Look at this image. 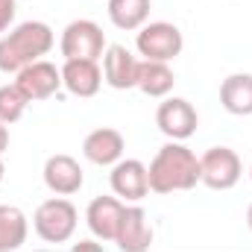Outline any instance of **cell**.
<instances>
[{
  "instance_id": "1",
  "label": "cell",
  "mask_w": 252,
  "mask_h": 252,
  "mask_svg": "<svg viewBox=\"0 0 252 252\" xmlns=\"http://www.w3.org/2000/svg\"><path fill=\"white\" fill-rule=\"evenodd\" d=\"M150 190L170 193V190H190L199 182V158L182 144H167L156 153L153 164L147 167Z\"/></svg>"
},
{
  "instance_id": "2",
  "label": "cell",
  "mask_w": 252,
  "mask_h": 252,
  "mask_svg": "<svg viewBox=\"0 0 252 252\" xmlns=\"http://www.w3.org/2000/svg\"><path fill=\"white\" fill-rule=\"evenodd\" d=\"M53 47V32L41 21H27L18 30H12L6 38H0V70L3 73H21L27 64L38 62Z\"/></svg>"
},
{
  "instance_id": "3",
  "label": "cell",
  "mask_w": 252,
  "mask_h": 252,
  "mask_svg": "<svg viewBox=\"0 0 252 252\" xmlns=\"http://www.w3.org/2000/svg\"><path fill=\"white\" fill-rule=\"evenodd\" d=\"M35 232L47 244H64L76 229V208L67 199H47L35 208Z\"/></svg>"
},
{
  "instance_id": "4",
  "label": "cell",
  "mask_w": 252,
  "mask_h": 252,
  "mask_svg": "<svg viewBox=\"0 0 252 252\" xmlns=\"http://www.w3.org/2000/svg\"><path fill=\"white\" fill-rule=\"evenodd\" d=\"M241 179V158L229 147H211L199 158V182L211 190H229Z\"/></svg>"
},
{
  "instance_id": "5",
  "label": "cell",
  "mask_w": 252,
  "mask_h": 252,
  "mask_svg": "<svg viewBox=\"0 0 252 252\" xmlns=\"http://www.w3.org/2000/svg\"><path fill=\"white\" fill-rule=\"evenodd\" d=\"M106 47V32L94 21H73L62 32V56L67 59H91L97 62Z\"/></svg>"
},
{
  "instance_id": "6",
  "label": "cell",
  "mask_w": 252,
  "mask_h": 252,
  "mask_svg": "<svg viewBox=\"0 0 252 252\" xmlns=\"http://www.w3.org/2000/svg\"><path fill=\"white\" fill-rule=\"evenodd\" d=\"M138 53L147 62H170L182 53V32L173 24H150L138 32Z\"/></svg>"
},
{
  "instance_id": "7",
  "label": "cell",
  "mask_w": 252,
  "mask_h": 252,
  "mask_svg": "<svg viewBox=\"0 0 252 252\" xmlns=\"http://www.w3.org/2000/svg\"><path fill=\"white\" fill-rule=\"evenodd\" d=\"M15 85L27 94L30 103H32V100H47V97H53V94L59 91V85H62V70H56V64L38 59V62L27 64V67L18 73Z\"/></svg>"
},
{
  "instance_id": "8",
  "label": "cell",
  "mask_w": 252,
  "mask_h": 252,
  "mask_svg": "<svg viewBox=\"0 0 252 252\" xmlns=\"http://www.w3.org/2000/svg\"><path fill=\"white\" fill-rule=\"evenodd\" d=\"M156 124H158V129H161L167 138H173V141H185V138H190V135L196 132L199 118H196V112H193V106H190L188 100L173 97V100H167V103L158 106V112H156Z\"/></svg>"
},
{
  "instance_id": "9",
  "label": "cell",
  "mask_w": 252,
  "mask_h": 252,
  "mask_svg": "<svg viewBox=\"0 0 252 252\" xmlns=\"http://www.w3.org/2000/svg\"><path fill=\"white\" fill-rule=\"evenodd\" d=\"M103 73L91 59H67L62 67V85L76 97H94L100 91Z\"/></svg>"
},
{
  "instance_id": "10",
  "label": "cell",
  "mask_w": 252,
  "mask_h": 252,
  "mask_svg": "<svg viewBox=\"0 0 252 252\" xmlns=\"http://www.w3.org/2000/svg\"><path fill=\"white\" fill-rule=\"evenodd\" d=\"M124 211L126 208L115 196L91 199V205H88V226H91V232L97 238H103V241H115V235L121 229V220H124Z\"/></svg>"
},
{
  "instance_id": "11",
  "label": "cell",
  "mask_w": 252,
  "mask_h": 252,
  "mask_svg": "<svg viewBox=\"0 0 252 252\" xmlns=\"http://www.w3.org/2000/svg\"><path fill=\"white\" fill-rule=\"evenodd\" d=\"M115 244L124 252H144L153 247V229L147 223V214L141 208H126L121 229L115 235Z\"/></svg>"
},
{
  "instance_id": "12",
  "label": "cell",
  "mask_w": 252,
  "mask_h": 252,
  "mask_svg": "<svg viewBox=\"0 0 252 252\" xmlns=\"http://www.w3.org/2000/svg\"><path fill=\"white\" fill-rule=\"evenodd\" d=\"M44 182H47V188L53 190V193L67 196V193H76V190L82 188L85 176H82V167L70 156H53L44 164Z\"/></svg>"
},
{
  "instance_id": "13",
  "label": "cell",
  "mask_w": 252,
  "mask_h": 252,
  "mask_svg": "<svg viewBox=\"0 0 252 252\" xmlns=\"http://www.w3.org/2000/svg\"><path fill=\"white\" fill-rule=\"evenodd\" d=\"M138 67L141 62L121 44L109 47L106 53V64H103V73H106V82L118 91H126V88H135L138 85Z\"/></svg>"
},
{
  "instance_id": "14",
  "label": "cell",
  "mask_w": 252,
  "mask_h": 252,
  "mask_svg": "<svg viewBox=\"0 0 252 252\" xmlns=\"http://www.w3.org/2000/svg\"><path fill=\"white\" fill-rule=\"evenodd\" d=\"M82 153H85V158L94 161V164H115V161L124 156V135H121L118 129H109V126L94 129V132L85 138Z\"/></svg>"
},
{
  "instance_id": "15",
  "label": "cell",
  "mask_w": 252,
  "mask_h": 252,
  "mask_svg": "<svg viewBox=\"0 0 252 252\" xmlns=\"http://www.w3.org/2000/svg\"><path fill=\"white\" fill-rule=\"evenodd\" d=\"M112 190L124 199H144L150 190V179H147V167L141 161H121L112 170Z\"/></svg>"
},
{
  "instance_id": "16",
  "label": "cell",
  "mask_w": 252,
  "mask_h": 252,
  "mask_svg": "<svg viewBox=\"0 0 252 252\" xmlns=\"http://www.w3.org/2000/svg\"><path fill=\"white\" fill-rule=\"evenodd\" d=\"M220 103L229 115H252V76L250 73H235L223 79L220 85Z\"/></svg>"
},
{
  "instance_id": "17",
  "label": "cell",
  "mask_w": 252,
  "mask_h": 252,
  "mask_svg": "<svg viewBox=\"0 0 252 252\" xmlns=\"http://www.w3.org/2000/svg\"><path fill=\"white\" fill-rule=\"evenodd\" d=\"M27 241V217L15 205H0V252L21 250Z\"/></svg>"
},
{
  "instance_id": "18",
  "label": "cell",
  "mask_w": 252,
  "mask_h": 252,
  "mask_svg": "<svg viewBox=\"0 0 252 252\" xmlns=\"http://www.w3.org/2000/svg\"><path fill=\"white\" fill-rule=\"evenodd\" d=\"M173 70L167 67V62H141L138 67V88L147 97H164L173 88Z\"/></svg>"
},
{
  "instance_id": "19",
  "label": "cell",
  "mask_w": 252,
  "mask_h": 252,
  "mask_svg": "<svg viewBox=\"0 0 252 252\" xmlns=\"http://www.w3.org/2000/svg\"><path fill=\"white\" fill-rule=\"evenodd\" d=\"M150 15V0H109V18L118 30H138Z\"/></svg>"
},
{
  "instance_id": "20",
  "label": "cell",
  "mask_w": 252,
  "mask_h": 252,
  "mask_svg": "<svg viewBox=\"0 0 252 252\" xmlns=\"http://www.w3.org/2000/svg\"><path fill=\"white\" fill-rule=\"evenodd\" d=\"M27 103H30V100H27V94H24L18 85H3V88H0V121L6 126L15 124V121H21Z\"/></svg>"
},
{
  "instance_id": "21",
  "label": "cell",
  "mask_w": 252,
  "mask_h": 252,
  "mask_svg": "<svg viewBox=\"0 0 252 252\" xmlns=\"http://www.w3.org/2000/svg\"><path fill=\"white\" fill-rule=\"evenodd\" d=\"M15 18V0H0V32L12 24Z\"/></svg>"
},
{
  "instance_id": "22",
  "label": "cell",
  "mask_w": 252,
  "mask_h": 252,
  "mask_svg": "<svg viewBox=\"0 0 252 252\" xmlns=\"http://www.w3.org/2000/svg\"><path fill=\"white\" fill-rule=\"evenodd\" d=\"M9 147V129H6V124L0 121V156H3V150Z\"/></svg>"
},
{
  "instance_id": "23",
  "label": "cell",
  "mask_w": 252,
  "mask_h": 252,
  "mask_svg": "<svg viewBox=\"0 0 252 252\" xmlns=\"http://www.w3.org/2000/svg\"><path fill=\"white\" fill-rule=\"evenodd\" d=\"M247 223H250V232H252V205H250V211H247Z\"/></svg>"
},
{
  "instance_id": "24",
  "label": "cell",
  "mask_w": 252,
  "mask_h": 252,
  "mask_svg": "<svg viewBox=\"0 0 252 252\" xmlns=\"http://www.w3.org/2000/svg\"><path fill=\"white\" fill-rule=\"evenodd\" d=\"M0 182H3V161H0Z\"/></svg>"
},
{
  "instance_id": "25",
  "label": "cell",
  "mask_w": 252,
  "mask_h": 252,
  "mask_svg": "<svg viewBox=\"0 0 252 252\" xmlns=\"http://www.w3.org/2000/svg\"><path fill=\"white\" fill-rule=\"evenodd\" d=\"M250 176H252V170H250Z\"/></svg>"
}]
</instances>
